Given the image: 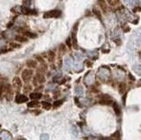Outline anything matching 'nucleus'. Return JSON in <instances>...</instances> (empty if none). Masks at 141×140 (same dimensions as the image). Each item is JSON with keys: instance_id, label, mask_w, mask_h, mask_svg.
Instances as JSON below:
<instances>
[{"instance_id": "obj_29", "label": "nucleus", "mask_w": 141, "mask_h": 140, "mask_svg": "<svg viewBox=\"0 0 141 140\" xmlns=\"http://www.w3.org/2000/svg\"><path fill=\"white\" fill-rule=\"evenodd\" d=\"M93 13H94V14H95V15H96V17H97V18L101 19V13H100V12L98 11L97 9H95V8H94V9H93Z\"/></svg>"}, {"instance_id": "obj_6", "label": "nucleus", "mask_w": 141, "mask_h": 140, "mask_svg": "<svg viewBox=\"0 0 141 140\" xmlns=\"http://www.w3.org/2000/svg\"><path fill=\"white\" fill-rule=\"evenodd\" d=\"M13 86L15 89L19 90L21 88L22 86V82H21V79H20L19 77H14L13 79Z\"/></svg>"}, {"instance_id": "obj_21", "label": "nucleus", "mask_w": 141, "mask_h": 140, "mask_svg": "<svg viewBox=\"0 0 141 140\" xmlns=\"http://www.w3.org/2000/svg\"><path fill=\"white\" fill-rule=\"evenodd\" d=\"M99 103L101 105H109L111 103H113V101L110 99H101Z\"/></svg>"}, {"instance_id": "obj_8", "label": "nucleus", "mask_w": 141, "mask_h": 140, "mask_svg": "<svg viewBox=\"0 0 141 140\" xmlns=\"http://www.w3.org/2000/svg\"><path fill=\"white\" fill-rule=\"evenodd\" d=\"M94 81V76L92 72H88L85 77V82L87 85H92Z\"/></svg>"}, {"instance_id": "obj_13", "label": "nucleus", "mask_w": 141, "mask_h": 140, "mask_svg": "<svg viewBox=\"0 0 141 140\" xmlns=\"http://www.w3.org/2000/svg\"><path fill=\"white\" fill-rule=\"evenodd\" d=\"M75 93H76V95L78 96H82L84 93V90H83V87H82L81 86H77L76 87H75Z\"/></svg>"}, {"instance_id": "obj_18", "label": "nucleus", "mask_w": 141, "mask_h": 140, "mask_svg": "<svg viewBox=\"0 0 141 140\" xmlns=\"http://www.w3.org/2000/svg\"><path fill=\"white\" fill-rule=\"evenodd\" d=\"M55 58H56V54H55L54 51H49L48 53V59L50 63H53L55 61Z\"/></svg>"}, {"instance_id": "obj_22", "label": "nucleus", "mask_w": 141, "mask_h": 140, "mask_svg": "<svg viewBox=\"0 0 141 140\" xmlns=\"http://www.w3.org/2000/svg\"><path fill=\"white\" fill-rule=\"evenodd\" d=\"M122 1L128 7H132L134 6V0H122Z\"/></svg>"}, {"instance_id": "obj_30", "label": "nucleus", "mask_w": 141, "mask_h": 140, "mask_svg": "<svg viewBox=\"0 0 141 140\" xmlns=\"http://www.w3.org/2000/svg\"><path fill=\"white\" fill-rule=\"evenodd\" d=\"M24 34H25L26 36H28V37H30V38H35L36 37V34H33V33H31V32H26Z\"/></svg>"}, {"instance_id": "obj_16", "label": "nucleus", "mask_w": 141, "mask_h": 140, "mask_svg": "<svg viewBox=\"0 0 141 140\" xmlns=\"http://www.w3.org/2000/svg\"><path fill=\"white\" fill-rule=\"evenodd\" d=\"M27 65L28 68H36L37 66V62L34 61V60H27Z\"/></svg>"}, {"instance_id": "obj_37", "label": "nucleus", "mask_w": 141, "mask_h": 140, "mask_svg": "<svg viewBox=\"0 0 141 140\" xmlns=\"http://www.w3.org/2000/svg\"><path fill=\"white\" fill-rule=\"evenodd\" d=\"M11 46L13 47V48H19L20 45H15V43H11Z\"/></svg>"}, {"instance_id": "obj_10", "label": "nucleus", "mask_w": 141, "mask_h": 140, "mask_svg": "<svg viewBox=\"0 0 141 140\" xmlns=\"http://www.w3.org/2000/svg\"><path fill=\"white\" fill-rule=\"evenodd\" d=\"M42 93H30L29 97L32 100H34V101H38V100H40L41 98H42Z\"/></svg>"}, {"instance_id": "obj_24", "label": "nucleus", "mask_w": 141, "mask_h": 140, "mask_svg": "<svg viewBox=\"0 0 141 140\" xmlns=\"http://www.w3.org/2000/svg\"><path fill=\"white\" fill-rule=\"evenodd\" d=\"M15 39H16V41H20V42H26V41H27V37H25V36H23V35H17L16 37H15Z\"/></svg>"}, {"instance_id": "obj_12", "label": "nucleus", "mask_w": 141, "mask_h": 140, "mask_svg": "<svg viewBox=\"0 0 141 140\" xmlns=\"http://www.w3.org/2000/svg\"><path fill=\"white\" fill-rule=\"evenodd\" d=\"M126 91V84L125 83H120L119 86H118V92H119L120 94H123Z\"/></svg>"}, {"instance_id": "obj_20", "label": "nucleus", "mask_w": 141, "mask_h": 140, "mask_svg": "<svg viewBox=\"0 0 141 140\" xmlns=\"http://www.w3.org/2000/svg\"><path fill=\"white\" fill-rule=\"evenodd\" d=\"M42 107L43 109L45 110H49L51 108V104L49 101H42Z\"/></svg>"}, {"instance_id": "obj_42", "label": "nucleus", "mask_w": 141, "mask_h": 140, "mask_svg": "<svg viewBox=\"0 0 141 140\" xmlns=\"http://www.w3.org/2000/svg\"><path fill=\"white\" fill-rule=\"evenodd\" d=\"M83 140H88V139H87V138H86V139H83Z\"/></svg>"}, {"instance_id": "obj_36", "label": "nucleus", "mask_w": 141, "mask_h": 140, "mask_svg": "<svg viewBox=\"0 0 141 140\" xmlns=\"http://www.w3.org/2000/svg\"><path fill=\"white\" fill-rule=\"evenodd\" d=\"M114 41H115V42H116V43H117V44H116V45H120V44H121V41H120L119 39H118V40L114 39Z\"/></svg>"}, {"instance_id": "obj_23", "label": "nucleus", "mask_w": 141, "mask_h": 140, "mask_svg": "<svg viewBox=\"0 0 141 140\" xmlns=\"http://www.w3.org/2000/svg\"><path fill=\"white\" fill-rule=\"evenodd\" d=\"M39 106V102L37 101H33L27 103V107L28 108H37Z\"/></svg>"}, {"instance_id": "obj_17", "label": "nucleus", "mask_w": 141, "mask_h": 140, "mask_svg": "<svg viewBox=\"0 0 141 140\" xmlns=\"http://www.w3.org/2000/svg\"><path fill=\"white\" fill-rule=\"evenodd\" d=\"M70 133H72L75 137H77V136H79V129H78V127H77L76 125L72 126V128H70Z\"/></svg>"}, {"instance_id": "obj_38", "label": "nucleus", "mask_w": 141, "mask_h": 140, "mask_svg": "<svg viewBox=\"0 0 141 140\" xmlns=\"http://www.w3.org/2000/svg\"><path fill=\"white\" fill-rule=\"evenodd\" d=\"M123 31H124V32H129V31H130V27H125L124 30H123Z\"/></svg>"}, {"instance_id": "obj_43", "label": "nucleus", "mask_w": 141, "mask_h": 140, "mask_svg": "<svg viewBox=\"0 0 141 140\" xmlns=\"http://www.w3.org/2000/svg\"><path fill=\"white\" fill-rule=\"evenodd\" d=\"M140 83H141V80H140Z\"/></svg>"}, {"instance_id": "obj_31", "label": "nucleus", "mask_w": 141, "mask_h": 140, "mask_svg": "<svg viewBox=\"0 0 141 140\" xmlns=\"http://www.w3.org/2000/svg\"><path fill=\"white\" fill-rule=\"evenodd\" d=\"M41 140H49V136L48 134H46V133H43V134L41 135Z\"/></svg>"}, {"instance_id": "obj_9", "label": "nucleus", "mask_w": 141, "mask_h": 140, "mask_svg": "<svg viewBox=\"0 0 141 140\" xmlns=\"http://www.w3.org/2000/svg\"><path fill=\"white\" fill-rule=\"evenodd\" d=\"M34 78H35V79H36L37 82H38L39 84H43V83L46 81L45 76H44L42 73H41V72L36 73V75H35V77H34Z\"/></svg>"}, {"instance_id": "obj_1", "label": "nucleus", "mask_w": 141, "mask_h": 140, "mask_svg": "<svg viewBox=\"0 0 141 140\" xmlns=\"http://www.w3.org/2000/svg\"><path fill=\"white\" fill-rule=\"evenodd\" d=\"M98 76L102 80H106L110 76V71H109V67H101L98 70Z\"/></svg>"}, {"instance_id": "obj_15", "label": "nucleus", "mask_w": 141, "mask_h": 140, "mask_svg": "<svg viewBox=\"0 0 141 140\" xmlns=\"http://www.w3.org/2000/svg\"><path fill=\"white\" fill-rule=\"evenodd\" d=\"M98 5L101 7V9L106 13V11H107V5H106V2L104 0H98Z\"/></svg>"}, {"instance_id": "obj_26", "label": "nucleus", "mask_w": 141, "mask_h": 140, "mask_svg": "<svg viewBox=\"0 0 141 140\" xmlns=\"http://www.w3.org/2000/svg\"><path fill=\"white\" fill-rule=\"evenodd\" d=\"M73 47L75 49H78V44H77V40H76V36H75V34H73Z\"/></svg>"}, {"instance_id": "obj_4", "label": "nucleus", "mask_w": 141, "mask_h": 140, "mask_svg": "<svg viewBox=\"0 0 141 140\" xmlns=\"http://www.w3.org/2000/svg\"><path fill=\"white\" fill-rule=\"evenodd\" d=\"M72 65H73V60L70 56H66L64 58V61H63V67L66 71H70L72 68Z\"/></svg>"}, {"instance_id": "obj_14", "label": "nucleus", "mask_w": 141, "mask_h": 140, "mask_svg": "<svg viewBox=\"0 0 141 140\" xmlns=\"http://www.w3.org/2000/svg\"><path fill=\"white\" fill-rule=\"evenodd\" d=\"M1 138L2 140H12V136L7 131H3L1 134Z\"/></svg>"}, {"instance_id": "obj_39", "label": "nucleus", "mask_w": 141, "mask_h": 140, "mask_svg": "<svg viewBox=\"0 0 141 140\" xmlns=\"http://www.w3.org/2000/svg\"><path fill=\"white\" fill-rule=\"evenodd\" d=\"M137 42H138L139 45H141V34H140V38H139V40H138V41H137Z\"/></svg>"}, {"instance_id": "obj_35", "label": "nucleus", "mask_w": 141, "mask_h": 140, "mask_svg": "<svg viewBox=\"0 0 141 140\" xmlns=\"http://www.w3.org/2000/svg\"><path fill=\"white\" fill-rule=\"evenodd\" d=\"M128 77H129V78H130V80H133V81L135 80V78H134L133 76H132V75H131V74H130V73H129V74H128Z\"/></svg>"}, {"instance_id": "obj_2", "label": "nucleus", "mask_w": 141, "mask_h": 140, "mask_svg": "<svg viewBox=\"0 0 141 140\" xmlns=\"http://www.w3.org/2000/svg\"><path fill=\"white\" fill-rule=\"evenodd\" d=\"M61 16V11L59 10H51L49 12L44 13V18L48 19V18H57V17Z\"/></svg>"}, {"instance_id": "obj_27", "label": "nucleus", "mask_w": 141, "mask_h": 140, "mask_svg": "<svg viewBox=\"0 0 141 140\" xmlns=\"http://www.w3.org/2000/svg\"><path fill=\"white\" fill-rule=\"evenodd\" d=\"M111 136H112L114 139H120V136H121V135H120V131H118V130L116 131Z\"/></svg>"}, {"instance_id": "obj_40", "label": "nucleus", "mask_w": 141, "mask_h": 140, "mask_svg": "<svg viewBox=\"0 0 141 140\" xmlns=\"http://www.w3.org/2000/svg\"><path fill=\"white\" fill-rule=\"evenodd\" d=\"M137 3L139 4V6H141V0H137Z\"/></svg>"}, {"instance_id": "obj_33", "label": "nucleus", "mask_w": 141, "mask_h": 140, "mask_svg": "<svg viewBox=\"0 0 141 140\" xmlns=\"http://www.w3.org/2000/svg\"><path fill=\"white\" fill-rule=\"evenodd\" d=\"M31 89H32V86H31L30 85H27V86H25V91H26V92L30 91Z\"/></svg>"}, {"instance_id": "obj_25", "label": "nucleus", "mask_w": 141, "mask_h": 140, "mask_svg": "<svg viewBox=\"0 0 141 140\" xmlns=\"http://www.w3.org/2000/svg\"><path fill=\"white\" fill-rule=\"evenodd\" d=\"M63 100H58V101H56L54 102V104H53V108H59L60 106H62V104H63Z\"/></svg>"}, {"instance_id": "obj_41", "label": "nucleus", "mask_w": 141, "mask_h": 140, "mask_svg": "<svg viewBox=\"0 0 141 140\" xmlns=\"http://www.w3.org/2000/svg\"><path fill=\"white\" fill-rule=\"evenodd\" d=\"M112 140H119V139H112Z\"/></svg>"}, {"instance_id": "obj_3", "label": "nucleus", "mask_w": 141, "mask_h": 140, "mask_svg": "<svg viewBox=\"0 0 141 140\" xmlns=\"http://www.w3.org/2000/svg\"><path fill=\"white\" fill-rule=\"evenodd\" d=\"M33 77V71L29 70V69H26L22 72L21 73V78L25 82H27L29 81Z\"/></svg>"}, {"instance_id": "obj_34", "label": "nucleus", "mask_w": 141, "mask_h": 140, "mask_svg": "<svg viewBox=\"0 0 141 140\" xmlns=\"http://www.w3.org/2000/svg\"><path fill=\"white\" fill-rule=\"evenodd\" d=\"M85 63H86V65H87V67H91V66H92V62L88 61V60H87V61L85 62Z\"/></svg>"}, {"instance_id": "obj_19", "label": "nucleus", "mask_w": 141, "mask_h": 140, "mask_svg": "<svg viewBox=\"0 0 141 140\" xmlns=\"http://www.w3.org/2000/svg\"><path fill=\"white\" fill-rule=\"evenodd\" d=\"M113 109H114L115 113H116V115H119L120 113H121V109H120V107L117 103H113Z\"/></svg>"}, {"instance_id": "obj_5", "label": "nucleus", "mask_w": 141, "mask_h": 140, "mask_svg": "<svg viewBox=\"0 0 141 140\" xmlns=\"http://www.w3.org/2000/svg\"><path fill=\"white\" fill-rule=\"evenodd\" d=\"M15 101L18 104H22V103H25L27 101H28V98L24 94H18L15 98Z\"/></svg>"}, {"instance_id": "obj_11", "label": "nucleus", "mask_w": 141, "mask_h": 140, "mask_svg": "<svg viewBox=\"0 0 141 140\" xmlns=\"http://www.w3.org/2000/svg\"><path fill=\"white\" fill-rule=\"evenodd\" d=\"M132 71H133L137 75L141 76V64H134L133 66H132Z\"/></svg>"}, {"instance_id": "obj_7", "label": "nucleus", "mask_w": 141, "mask_h": 140, "mask_svg": "<svg viewBox=\"0 0 141 140\" xmlns=\"http://www.w3.org/2000/svg\"><path fill=\"white\" fill-rule=\"evenodd\" d=\"M5 92H6V99L8 100H11L13 98V89H12V86L10 85H6V88H5Z\"/></svg>"}, {"instance_id": "obj_32", "label": "nucleus", "mask_w": 141, "mask_h": 140, "mask_svg": "<svg viewBox=\"0 0 141 140\" xmlns=\"http://www.w3.org/2000/svg\"><path fill=\"white\" fill-rule=\"evenodd\" d=\"M66 45L69 47V48H70V47L73 46V41H72V40H70V37L66 40Z\"/></svg>"}, {"instance_id": "obj_28", "label": "nucleus", "mask_w": 141, "mask_h": 140, "mask_svg": "<svg viewBox=\"0 0 141 140\" xmlns=\"http://www.w3.org/2000/svg\"><path fill=\"white\" fill-rule=\"evenodd\" d=\"M60 96H61V92H60L59 89L54 91V98H55V99H58Z\"/></svg>"}]
</instances>
